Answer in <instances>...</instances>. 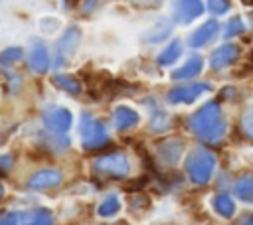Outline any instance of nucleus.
<instances>
[{
	"label": "nucleus",
	"instance_id": "obj_8",
	"mask_svg": "<svg viewBox=\"0 0 253 225\" xmlns=\"http://www.w3.org/2000/svg\"><path fill=\"white\" fill-rule=\"evenodd\" d=\"M202 12H204L202 0H176V6H174V18H176V22L190 24Z\"/></svg>",
	"mask_w": 253,
	"mask_h": 225
},
{
	"label": "nucleus",
	"instance_id": "obj_19",
	"mask_svg": "<svg viewBox=\"0 0 253 225\" xmlns=\"http://www.w3.org/2000/svg\"><path fill=\"white\" fill-rule=\"evenodd\" d=\"M213 209L221 215V217H231L233 213H235V203H233V199L227 195V193H217L215 197H213Z\"/></svg>",
	"mask_w": 253,
	"mask_h": 225
},
{
	"label": "nucleus",
	"instance_id": "obj_2",
	"mask_svg": "<svg viewBox=\"0 0 253 225\" xmlns=\"http://www.w3.org/2000/svg\"><path fill=\"white\" fill-rule=\"evenodd\" d=\"M213 168H215V156L206 148H194L186 158L188 178L198 186H204L211 180Z\"/></svg>",
	"mask_w": 253,
	"mask_h": 225
},
{
	"label": "nucleus",
	"instance_id": "obj_5",
	"mask_svg": "<svg viewBox=\"0 0 253 225\" xmlns=\"http://www.w3.org/2000/svg\"><path fill=\"white\" fill-rule=\"evenodd\" d=\"M42 120H43V126L53 132V134H63L71 128V122H73V116H71V111L65 109V107H47L42 114Z\"/></svg>",
	"mask_w": 253,
	"mask_h": 225
},
{
	"label": "nucleus",
	"instance_id": "obj_7",
	"mask_svg": "<svg viewBox=\"0 0 253 225\" xmlns=\"http://www.w3.org/2000/svg\"><path fill=\"white\" fill-rule=\"evenodd\" d=\"M210 91V85L208 83H192V85H182V87H174L168 91L166 95V101L172 103V105H178V103H194L200 95L208 93Z\"/></svg>",
	"mask_w": 253,
	"mask_h": 225
},
{
	"label": "nucleus",
	"instance_id": "obj_29",
	"mask_svg": "<svg viewBox=\"0 0 253 225\" xmlns=\"http://www.w3.org/2000/svg\"><path fill=\"white\" fill-rule=\"evenodd\" d=\"M2 195H4V188L0 186V199H2Z\"/></svg>",
	"mask_w": 253,
	"mask_h": 225
},
{
	"label": "nucleus",
	"instance_id": "obj_25",
	"mask_svg": "<svg viewBox=\"0 0 253 225\" xmlns=\"http://www.w3.org/2000/svg\"><path fill=\"white\" fill-rule=\"evenodd\" d=\"M241 126H243V132H245L249 138H253V107H249V109L243 112Z\"/></svg>",
	"mask_w": 253,
	"mask_h": 225
},
{
	"label": "nucleus",
	"instance_id": "obj_16",
	"mask_svg": "<svg viewBox=\"0 0 253 225\" xmlns=\"http://www.w3.org/2000/svg\"><path fill=\"white\" fill-rule=\"evenodd\" d=\"M202 67H204V59L200 55H194L180 69H176L172 73V79H192V77H196L202 71Z\"/></svg>",
	"mask_w": 253,
	"mask_h": 225
},
{
	"label": "nucleus",
	"instance_id": "obj_12",
	"mask_svg": "<svg viewBox=\"0 0 253 225\" xmlns=\"http://www.w3.org/2000/svg\"><path fill=\"white\" fill-rule=\"evenodd\" d=\"M217 30H219V24L215 20H208L206 24H202L192 36H190V45L192 47H202L206 45L208 41H211L215 36H217Z\"/></svg>",
	"mask_w": 253,
	"mask_h": 225
},
{
	"label": "nucleus",
	"instance_id": "obj_20",
	"mask_svg": "<svg viewBox=\"0 0 253 225\" xmlns=\"http://www.w3.org/2000/svg\"><path fill=\"white\" fill-rule=\"evenodd\" d=\"M53 85L55 87H59L61 91H65V93H69V95H79L81 93V85H79V81H75L73 77H69V75H61V73H57V75H53Z\"/></svg>",
	"mask_w": 253,
	"mask_h": 225
},
{
	"label": "nucleus",
	"instance_id": "obj_9",
	"mask_svg": "<svg viewBox=\"0 0 253 225\" xmlns=\"http://www.w3.org/2000/svg\"><path fill=\"white\" fill-rule=\"evenodd\" d=\"M28 65L34 73H45L47 67H49V53L45 49L43 43L40 41H34L32 49H30V55H28Z\"/></svg>",
	"mask_w": 253,
	"mask_h": 225
},
{
	"label": "nucleus",
	"instance_id": "obj_27",
	"mask_svg": "<svg viewBox=\"0 0 253 225\" xmlns=\"http://www.w3.org/2000/svg\"><path fill=\"white\" fill-rule=\"evenodd\" d=\"M0 225H20L18 223V213H2L0 215Z\"/></svg>",
	"mask_w": 253,
	"mask_h": 225
},
{
	"label": "nucleus",
	"instance_id": "obj_6",
	"mask_svg": "<svg viewBox=\"0 0 253 225\" xmlns=\"http://www.w3.org/2000/svg\"><path fill=\"white\" fill-rule=\"evenodd\" d=\"M79 41H81V30L77 26H69L59 36V39L55 43V63L57 65H63L65 61H69L71 55L75 53Z\"/></svg>",
	"mask_w": 253,
	"mask_h": 225
},
{
	"label": "nucleus",
	"instance_id": "obj_14",
	"mask_svg": "<svg viewBox=\"0 0 253 225\" xmlns=\"http://www.w3.org/2000/svg\"><path fill=\"white\" fill-rule=\"evenodd\" d=\"M18 223L20 225H53V217L51 211L45 207H38V209H30L18 215Z\"/></svg>",
	"mask_w": 253,
	"mask_h": 225
},
{
	"label": "nucleus",
	"instance_id": "obj_24",
	"mask_svg": "<svg viewBox=\"0 0 253 225\" xmlns=\"http://www.w3.org/2000/svg\"><path fill=\"white\" fill-rule=\"evenodd\" d=\"M22 57V49L20 47H8L4 51H0V63H14Z\"/></svg>",
	"mask_w": 253,
	"mask_h": 225
},
{
	"label": "nucleus",
	"instance_id": "obj_15",
	"mask_svg": "<svg viewBox=\"0 0 253 225\" xmlns=\"http://www.w3.org/2000/svg\"><path fill=\"white\" fill-rule=\"evenodd\" d=\"M182 148H184V142H182V140H178V138L166 140V142L160 144V148H158L160 160H162L164 164H170V166L176 164L178 158H180V154H182Z\"/></svg>",
	"mask_w": 253,
	"mask_h": 225
},
{
	"label": "nucleus",
	"instance_id": "obj_28",
	"mask_svg": "<svg viewBox=\"0 0 253 225\" xmlns=\"http://www.w3.org/2000/svg\"><path fill=\"white\" fill-rule=\"evenodd\" d=\"M97 2H99V0H85V2H83V10H85V12L93 10V6H95Z\"/></svg>",
	"mask_w": 253,
	"mask_h": 225
},
{
	"label": "nucleus",
	"instance_id": "obj_22",
	"mask_svg": "<svg viewBox=\"0 0 253 225\" xmlns=\"http://www.w3.org/2000/svg\"><path fill=\"white\" fill-rule=\"evenodd\" d=\"M170 32H172V24H170V22H166V20H162V22H158V24L148 32L146 39H148V41H152V43H158V41L166 39Z\"/></svg>",
	"mask_w": 253,
	"mask_h": 225
},
{
	"label": "nucleus",
	"instance_id": "obj_23",
	"mask_svg": "<svg viewBox=\"0 0 253 225\" xmlns=\"http://www.w3.org/2000/svg\"><path fill=\"white\" fill-rule=\"evenodd\" d=\"M245 30V26H243V22H241V18H231L227 24H225V30H223V38H233V36H237V34H241Z\"/></svg>",
	"mask_w": 253,
	"mask_h": 225
},
{
	"label": "nucleus",
	"instance_id": "obj_26",
	"mask_svg": "<svg viewBox=\"0 0 253 225\" xmlns=\"http://www.w3.org/2000/svg\"><path fill=\"white\" fill-rule=\"evenodd\" d=\"M208 8L211 14H225L229 10V0H208Z\"/></svg>",
	"mask_w": 253,
	"mask_h": 225
},
{
	"label": "nucleus",
	"instance_id": "obj_30",
	"mask_svg": "<svg viewBox=\"0 0 253 225\" xmlns=\"http://www.w3.org/2000/svg\"><path fill=\"white\" fill-rule=\"evenodd\" d=\"M245 2H247V4H253V0H245Z\"/></svg>",
	"mask_w": 253,
	"mask_h": 225
},
{
	"label": "nucleus",
	"instance_id": "obj_11",
	"mask_svg": "<svg viewBox=\"0 0 253 225\" xmlns=\"http://www.w3.org/2000/svg\"><path fill=\"white\" fill-rule=\"evenodd\" d=\"M59 182H61V172H59V170H51V168H47V170H40V172H36V174L30 178L28 186H30L32 189H47V188L57 186Z\"/></svg>",
	"mask_w": 253,
	"mask_h": 225
},
{
	"label": "nucleus",
	"instance_id": "obj_4",
	"mask_svg": "<svg viewBox=\"0 0 253 225\" xmlns=\"http://www.w3.org/2000/svg\"><path fill=\"white\" fill-rule=\"evenodd\" d=\"M93 170L95 174L105 176V178H125L130 172V164L123 152H113V154H105L97 158Z\"/></svg>",
	"mask_w": 253,
	"mask_h": 225
},
{
	"label": "nucleus",
	"instance_id": "obj_18",
	"mask_svg": "<svg viewBox=\"0 0 253 225\" xmlns=\"http://www.w3.org/2000/svg\"><path fill=\"white\" fill-rule=\"evenodd\" d=\"M180 55H182V41H180V39H174V41H170V43L166 45V49L158 55V63H160V65H172Z\"/></svg>",
	"mask_w": 253,
	"mask_h": 225
},
{
	"label": "nucleus",
	"instance_id": "obj_1",
	"mask_svg": "<svg viewBox=\"0 0 253 225\" xmlns=\"http://www.w3.org/2000/svg\"><path fill=\"white\" fill-rule=\"evenodd\" d=\"M190 130L204 142L208 144H215L223 138L225 134V118H223V111L217 103H206L204 107H200L188 120Z\"/></svg>",
	"mask_w": 253,
	"mask_h": 225
},
{
	"label": "nucleus",
	"instance_id": "obj_3",
	"mask_svg": "<svg viewBox=\"0 0 253 225\" xmlns=\"http://www.w3.org/2000/svg\"><path fill=\"white\" fill-rule=\"evenodd\" d=\"M79 134H81V144L85 150H97L111 142L105 124L87 112L79 120Z\"/></svg>",
	"mask_w": 253,
	"mask_h": 225
},
{
	"label": "nucleus",
	"instance_id": "obj_21",
	"mask_svg": "<svg viewBox=\"0 0 253 225\" xmlns=\"http://www.w3.org/2000/svg\"><path fill=\"white\" fill-rule=\"evenodd\" d=\"M119 209H121V201H119V197H117V195H107V197L99 203L97 213H99L101 217H113V215L119 213Z\"/></svg>",
	"mask_w": 253,
	"mask_h": 225
},
{
	"label": "nucleus",
	"instance_id": "obj_13",
	"mask_svg": "<svg viewBox=\"0 0 253 225\" xmlns=\"http://www.w3.org/2000/svg\"><path fill=\"white\" fill-rule=\"evenodd\" d=\"M113 118H115V126H117L119 130H128V128H132L134 124H138V120H140L138 112H136L134 109L126 107V105H119V107L115 109V112H113Z\"/></svg>",
	"mask_w": 253,
	"mask_h": 225
},
{
	"label": "nucleus",
	"instance_id": "obj_17",
	"mask_svg": "<svg viewBox=\"0 0 253 225\" xmlns=\"http://www.w3.org/2000/svg\"><path fill=\"white\" fill-rule=\"evenodd\" d=\"M233 193L243 201H253V176H243L235 182Z\"/></svg>",
	"mask_w": 253,
	"mask_h": 225
},
{
	"label": "nucleus",
	"instance_id": "obj_10",
	"mask_svg": "<svg viewBox=\"0 0 253 225\" xmlns=\"http://www.w3.org/2000/svg\"><path fill=\"white\" fill-rule=\"evenodd\" d=\"M237 57H239V47L235 43H223L221 47H217L211 53V67L213 69H223V67L231 65Z\"/></svg>",
	"mask_w": 253,
	"mask_h": 225
},
{
	"label": "nucleus",
	"instance_id": "obj_32",
	"mask_svg": "<svg viewBox=\"0 0 253 225\" xmlns=\"http://www.w3.org/2000/svg\"><path fill=\"white\" fill-rule=\"evenodd\" d=\"M251 225H253V221H251Z\"/></svg>",
	"mask_w": 253,
	"mask_h": 225
},
{
	"label": "nucleus",
	"instance_id": "obj_31",
	"mask_svg": "<svg viewBox=\"0 0 253 225\" xmlns=\"http://www.w3.org/2000/svg\"><path fill=\"white\" fill-rule=\"evenodd\" d=\"M0 144H2V136H0Z\"/></svg>",
	"mask_w": 253,
	"mask_h": 225
}]
</instances>
